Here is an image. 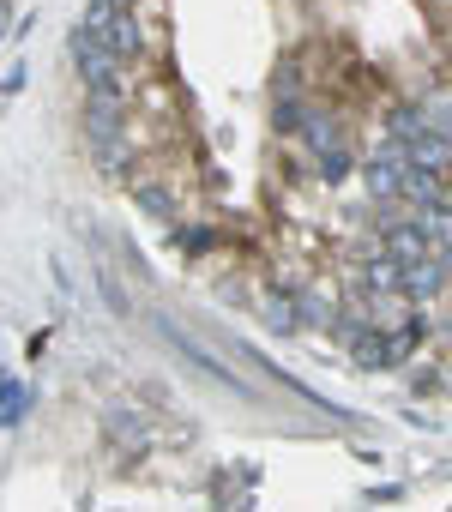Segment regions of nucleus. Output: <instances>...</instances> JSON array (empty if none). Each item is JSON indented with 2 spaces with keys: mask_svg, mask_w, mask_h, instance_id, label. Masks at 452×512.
I'll return each mask as SVG.
<instances>
[{
  "mask_svg": "<svg viewBox=\"0 0 452 512\" xmlns=\"http://www.w3.org/2000/svg\"><path fill=\"white\" fill-rule=\"evenodd\" d=\"M446 145H452V139H446V127H428L422 139H410V145H404V163H410V169H428V175H446V157H452Z\"/></svg>",
  "mask_w": 452,
  "mask_h": 512,
  "instance_id": "obj_6",
  "label": "nucleus"
},
{
  "mask_svg": "<svg viewBox=\"0 0 452 512\" xmlns=\"http://www.w3.org/2000/svg\"><path fill=\"white\" fill-rule=\"evenodd\" d=\"M133 199H139V211H145V217H157V223H175V211H181V205H175V193H169L163 181H139V187H133Z\"/></svg>",
  "mask_w": 452,
  "mask_h": 512,
  "instance_id": "obj_10",
  "label": "nucleus"
},
{
  "mask_svg": "<svg viewBox=\"0 0 452 512\" xmlns=\"http://www.w3.org/2000/svg\"><path fill=\"white\" fill-rule=\"evenodd\" d=\"M115 13H121L115 0H85V13H79V31L103 43V37H109V25H115Z\"/></svg>",
  "mask_w": 452,
  "mask_h": 512,
  "instance_id": "obj_15",
  "label": "nucleus"
},
{
  "mask_svg": "<svg viewBox=\"0 0 452 512\" xmlns=\"http://www.w3.org/2000/svg\"><path fill=\"white\" fill-rule=\"evenodd\" d=\"M260 320H266L278 338H290V332H296V308H290V290H272V296H260Z\"/></svg>",
  "mask_w": 452,
  "mask_h": 512,
  "instance_id": "obj_14",
  "label": "nucleus"
},
{
  "mask_svg": "<svg viewBox=\"0 0 452 512\" xmlns=\"http://www.w3.org/2000/svg\"><path fill=\"white\" fill-rule=\"evenodd\" d=\"M296 133L308 139V151H314V157L338 145V121H332V115H320V109H302V127H296Z\"/></svg>",
  "mask_w": 452,
  "mask_h": 512,
  "instance_id": "obj_12",
  "label": "nucleus"
},
{
  "mask_svg": "<svg viewBox=\"0 0 452 512\" xmlns=\"http://www.w3.org/2000/svg\"><path fill=\"white\" fill-rule=\"evenodd\" d=\"M37 404V392L25 386V380H13V374H0V428H13L25 410Z\"/></svg>",
  "mask_w": 452,
  "mask_h": 512,
  "instance_id": "obj_9",
  "label": "nucleus"
},
{
  "mask_svg": "<svg viewBox=\"0 0 452 512\" xmlns=\"http://www.w3.org/2000/svg\"><path fill=\"white\" fill-rule=\"evenodd\" d=\"M380 253H386V260H398V266H410V260H422V253H434V241L422 235V223H416V217H404V223H386Z\"/></svg>",
  "mask_w": 452,
  "mask_h": 512,
  "instance_id": "obj_4",
  "label": "nucleus"
},
{
  "mask_svg": "<svg viewBox=\"0 0 452 512\" xmlns=\"http://www.w3.org/2000/svg\"><path fill=\"white\" fill-rule=\"evenodd\" d=\"M290 308H296V326H332V314H338V302H332L320 284L290 290Z\"/></svg>",
  "mask_w": 452,
  "mask_h": 512,
  "instance_id": "obj_8",
  "label": "nucleus"
},
{
  "mask_svg": "<svg viewBox=\"0 0 452 512\" xmlns=\"http://www.w3.org/2000/svg\"><path fill=\"white\" fill-rule=\"evenodd\" d=\"M428 127H434L428 103H398V109H392V139H404V145H410V139H422Z\"/></svg>",
  "mask_w": 452,
  "mask_h": 512,
  "instance_id": "obj_11",
  "label": "nucleus"
},
{
  "mask_svg": "<svg viewBox=\"0 0 452 512\" xmlns=\"http://www.w3.org/2000/svg\"><path fill=\"white\" fill-rule=\"evenodd\" d=\"M73 67H79V79L91 85V91H103V85H121V61L97 43V37H85L79 25H73Z\"/></svg>",
  "mask_w": 452,
  "mask_h": 512,
  "instance_id": "obj_2",
  "label": "nucleus"
},
{
  "mask_svg": "<svg viewBox=\"0 0 452 512\" xmlns=\"http://www.w3.org/2000/svg\"><path fill=\"white\" fill-rule=\"evenodd\" d=\"M103 49H109L115 61H133V55H139V25H133V13H115V25H109Z\"/></svg>",
  "mask_w": 452,
  "mask_h": 512,
  "instance_id": "obj_13",
  "label": "nucleus"
},
{
  "mask_svg": "<svg viewBox=\"0 0 452 512\" xmlns=\"http://www.w3.org/2000/svg\"><path fill=\"white\" fill-rule=\"evenodd\" d=\"M428 7H434V19H440V13H446V0H428Z\"/></svg>",
  "mask_w": 452,
  "mask_h": 512,
  "instance_id": "obj_24",
  "label": "nucleus"
},
{
  "mask_svg": "<svg viewBox=\"0 0 452 512\" xmlns=\"http://www.w3.org/2000/svg\"><path fill=\"white\" fill-rule=\"evenodd\" d=\"M380 338H386V344H380V362H386V368H398V362H410V356L422 350L428 320H422V314H410V320H398V326H392V332H380Z\"/></svg>",
  "mask_w": 452,
  "mask_h": 512,
  "instance_id": "obj_5",
  "label": "nucleus"
},
{
  "mask_svg": "<svg viewBox=\"0 0 452 512\" xmlns=\"http://www.w3.org/2000/svg\"><path fill=\"white\" fill-rule=\"evenodd\" d=\"M272 121H278L284 133H296V127H302V103H296V97H284V103L272 109Z\"/></svg>",
  "mask_w": 452,
  "mask_h": 512,
  "instance_id": "obj_21",
  "label": "nucleus"
},
{
  "mask_svg": "<svg viewBox=\"0 0 452 512\" xmlns=\"http://www.w3.org/2000/svg\"><path fill=\"white\" fill-rule=\"evenodd\" d=\"M157 332H163V338H169V344H175V350H181V356H187V362H199V368H205V374H211V380H223V386H230V392H236V398H254V386H242V380H236V374H230V368H223V362H217V356H205V350H199V344H193V338H187V332H181V326H169V320H163V314H157Z\"/></svg>",
  "mask_w": 452,
  "mask_h": 512,
  "instance_id": "obj_3",
  "label": "nucleus"
},
{
  "mask_svg": "<svg viewBox=\"0 0 452 512\" xmlns=\"http://www.w3.org/2000/svg\"><path fill=\"white\" fill-rule=\"evenodd\" d=\"M320 175H326V181H344V175H350V151H344V145L320 151Z\"/></svg>",
  "mask_w": 452,
  "mask_h": 512,
  "instance_id": "obj_19",
  "label": "nucleus"
},
{
  "mask_svg": "<svg viewBox=\"0 0 452 512\" xmlns=\"http://www.w3.org/2000/svg\"><path fill=\"white\" fill-rule=\"evenodd\" d=\"M181 247L187 253H205V247H217V229L211 223H193V229H181Z\"/></svg>",
  "mask_w": 452,
  "mask_h": 512,
  "instance_id": "obj_20",
  "label": "nucleus"
},
{
  "mask_svg": "<svg viewBox=\"0 0 452 512\" xmlns=\"http://www.w3.org/2000/svg\"><path fill=\"white\" fill-rule=\"evenodd\" d=\"M398 199H410V211L440 205V199H446V181L428 175V169H410V163H404V175H398Z\"/></svg>",
  "mask_w": 452,
  "mask_h": 512,
  "instance_id": "obj_7",
  "label": "nucleus"
},
{
  "mask_svg": "<svg viewBox=\"0 0 452 512\" xmlns=\"http://www.w3.org/2000/svg\"><path fill=\"white\" fill-rule=\"evenodd\" d=\"M398 296L404 302H440L446 296V253H422V260H410V266H398Z\"/></svg>",
  "mask_w": 452,
  "mask_h": 512,
  "instance_id": "obj_1",
  "label": "nucleus"
},
{
  "mask_svg": "<svg viewBox=\"0 0 452 512\" xmlns=\"http://www.w3.org/2000/svg\"><path fill=\"white\" fill-rule=\"evenodd\" d=\"M109 434H115L127 452H145V446H151V440H145V422H139V416H127V410H109Z\"/></svg>",
  "mask_w": 452,
  "mask_h": 512,
  "instance_id": "obj_16",
  "label": "nucleus"
},
{
  "mask_svg": "<svg viewBox=\"0 0 452 512\" xmlns=\"http://www.w3.org/2000/svg\"><path fill=\"white\" fill-rule=\"evenodd\" d=\"M115 7H121V13H127V7H133V0H115Z\"/></svg>",
  "mask_w": 452,
  "mask_h": 512,
  "instance_id": "obj_25",
  "label": "nucleus"
},
{
  "mask_svg": "<svg viewBox=\"0 0 452 512\" xmlns=\"http://www.w3.org/2000/svg\"><path fill=\"white\" fill-rule=\"evenodd\" d=\"M97 284H103V302H109V308H115V314H127V296H121V290H115V278H109V272H97Z\"/></svg>",
  "mask_w": 452,
  "mask_h": 512,
  "instance_id": "obj_22",
  "label": "nucleus"
},
{
  "mask_svg": "<svg viewBox=\"0 0 452 512\" xmlns=\"http://www.w3.org/2000/svg\"><path fill=\"white\" fill-rule=\"evenodd\" d=\"M13 31V0H0V37Z\"/></svg>",
  "mask_w": 452,
  "mask_h": 512,
  "instance_id": "obj_23",
  "label": "nucleus"
},
{
  "mask_svg": "<svg viewBox=\"0 0 452 512\" xmlns=\"http://www.w3.org/2000/svg\"><path fill=\"white\" fill-rule=\"evenodd\" d=\"M374 296H398V260H386V253H374L368 260V278H362Z\"/></svg>",
  "mask_w": 452,
  "mask_h": 512,
  "instance_id": "obj_17",
  "label": "nucleus"
},
{
  "mask_svg": "<svg viewBox=\"0 0 452 512\" xmlns=\"http://www.w3.org/2000/svg\"><path fill=\"white\" fill-rule=\"evenodd\" d=\"M97 163H103L109 175H127V169H133V145H127V133L103 139V145H97Z\"/></svg>",
  "mask_w": 452,
  "mask_h": 512,
  "instance_id": "obj_18",
  "label": "nucleus"
}]
</instances>
